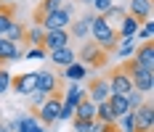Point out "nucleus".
<instances>
[{"mask_svg":"<svg viewBox=\"0 0 154 132\" xmlns=\"http://www.w3.org/2000/svg\"><path fill=\"white\" fill-rule=\"evenodd\" d=\"M91 34H93V43L98 45L101 50H106L109 56L114 53V48H117V43H120L117 29L104 21V16H96V13L91 16Z\"/></svg>","mask_w":154,"mask_h":132,"instance_id":"f257e3e1","label":"nucleus"},{"mask_svg":"<svg viewBox=\"0 0 154 132\" xmlns=\"http://www.w3.org/2000/svg\"><path fill=\"white\" fill-rule=\"evenodd\" d=\"M61 98H64V90H59V92L48 95L45 101L35 108V119H37L43 127L53 124V122H59V114H61Z\"/></svg>","mask_w":154,"mask_h":132,"instance_id":"f03ea898","label":"nucleus"},{"mask_svg":"<svg viewBox=\"0 0 154 132\" xmlns=\"http://www.w3.org/2000/svg\"><path fill=\"white\" fill-rule=\"evenodd\" d=\"M77 58H80V63L88 69V66H93V69H104L109 63V53L106 50H101L98 45L93 43V40H85V45L80 48V50H75Z\"/></svg>","mask_w":154,"mask_h":132,"instance_id":"7ed1b4c3","label":"nucleus"},{"mask_svg":"<svg viewBox=\"0 0 154 132\" xmlns=\"http://www.w3.org/2000/svg\"><path fill=\"white\" fill-rule=\"evenodd\" d=\"M152 130H154V106L149 98H143V103L133 111V132H152Z\"/></svg>","mask_w":154,"mask_h":132,"instance_id":"20e7f679","label":"nucleus"},{"mask_svg":"<svg viewBox=\"0 0 154 132\" xmlns=\"http://www.w3.org/2000/svg\"><path fill=\"white\" fill-rule=\"evenodd\" d=\"M104 77H106V82H109V92L112 95H128L133 90V82H130V77H128V72H125L122 66H114Z\"/></svg>","mask_w":154,"mask_h":132,"instance_id":"39448f33","label":"nucleus"},{"mask_svg":"<svg viewBox=\"0 0 154 132\" xmlns=\"http://www.w3.org/2000/svg\"><path fill=\"white\" fill-rule=\"evenodd\" d=\"M69 21H72V5H66V3H61V8H56L53 13L45 16V21L40 24L45 32L51 29H66L69 27Z\"/></svg>","mask_w":154,"mask_h":132,"instance_id":"423d86ee","label":"nucleus"},{"mask_svg":"<svg viewBox=\"0 0 154 132\" xmlns=\"http://www.w3.org/2000/svg\"><path fill=\"white\" fill-rule=\"evenodd\" d=\"M37 90V72H24L11 77V92L16 95H32Z\"/></svg>","mask_w":154,"mask_h":132,"instance_id":"0eeeda50","label":"nucleus"},{"mask_svg":"<svg viewBox=\"0 0 154 132\" xmlns=\"http://www.w3.org/2000/svg\"><path fill=\"white\" fill-rule=\"evenodd\" d=\"M85 98V90H77L75 85L64 92V98H61V114H59V122H66V119H72L75 116V108H77V103Z\"/></svg>","mask_w":154,"mask_h":132,"instance_id":"6e6552de","label":"nucleus"},{"mask_svg":"<svg viewBox=\"0 0 154 132\" xmlns=\"http://www.w3.org/2000/svg\"><path fill=\"white\" fill-rule=\"evenodd\" d=\"M64 85L61 74L59 72H37V90L35 92H43V95H53L59 92Z\"/></svg>","mask_w":154,"mask_h":132,"instance_id":"1a4fd4ad","label":"nucleus"},{"mask_svg":"<svg viewBox=\"0 0 154 132\" xmlns=\"http://www.w3.org/2000/svg\"><path fill=\"white\" fill-rule=\"evenodd\" d=\"M85 95H88V101L96 103V106H98V103H104V101H109V95H112V92H109L106 77H104V74L93 77L91 82H88V92H85Z\"/></svg>","mask_w":154,"mask_h":132,"instance_id":"9d476101","label":"nucleus"},{"mask_svg":"<svg viewBox=\"0 0 154 132\" xmlns=\"http://www.w3.org/2000/svg\"><path fill=\"white\" fill-rule=\"evenodd\" d=\"M69 43H72L69 29H51V32H45V37H43V50L53 53V50L69 48Z\"/></svg>","mask_w":154,"mask_h":132,"instance_id":"9b49d317","label":"nucleus"},{"mask_svg":"<svg viewBox=\"0 0 154 132\" xmlns=\"http://www.w3.org/2000/svg\"><path fill=\"white\" fill-rule=\"evenodd\" d=\"M130 58L136 61L141 69L154 72V43H152V40H146V43L136 45V50H133V56H130Z\"/></svg>","mask_w":154,"mask_h":132,"instance_id":"f8f14e48","label":"nucleus"},{"mask_svg":"<svg viewBox=\"0 0 154 132\" xmlns=\"http://www.w3.org/2000/svg\"><path fill=\"white\" fill-rule=\"evenodd\" d=\"M125 13L130 19H136L138 24H146L152 19V0H130V5H128Z\"/></svg>","mask_w":154,"mask_h":132,"instance_id":"ddd939ff","label":"nucleus"},{"mask_svg":"<svg viewBox=\"0 0 154 132\" xmlns=\"http://www.w3.org/2000/svg\"><path fill=\"white\" fill-rule=\"evenodd\" d=\"M56 8H61V0H40V3L35 5V11H32L35 27H40V24L45 21V16H48V13H53Z\"/></svg>","mask_w":154,"mask_h":132,"instance_id":"4468645a","label":"nucleus"},{"mask_svg":"<svg viewBox=\"0 0 154 132\" xmlns=\"http://www.w3.org/2000/svg\"><path fill=\"white\" fill-rule=\"evenodd\" d=\"M19 58H24V53L19 50V45L0 37V66H8L11 61H19Z\"/></svg>","mask_w":154,"mask_h":132,"instance_id":"2eb2a0df","label":"nucleus"},{"mask_svg":"<svg viewBox=\"0 0 154 132\" xmlns=\"http://www.w3.org/2000/svg\"><path fill=\"white\" fill-rule=\"evenodd\" d=\"M72 119H82V122H96V103L88 101V95L82 98V101L77 103V108H75V116Z\"/></svg>","mask_w":154,"mask_h":132,"instance_id":"dca6fc26","label":"nucleus"},{"mask_svg":"<svg viewBox=\"0 0 154 132\" xmlns=\"http://www.w3.org/2000/svg\"><path fill=\"white\" fill-rule=\"evenodd\" d=\"M16 21V5L14 3H0V37Z\"/></svg>","mask_w":154,"mask_h":132,"instance_id":"f3484780","label":"nucleus"},{"mask_svg":"<svg viewBox=\"0 0 154 132\" xmlns=\"http://www.w3.org/2000/svg\"><path fill=\"white\" fill-rule=\"evenodd\" d=\"M77 61V53L72 50V48H61V50H53L51 53V63H56V66H69V63H75Z\"/></svg>","mask_w":154,"mask_h":132,"instance_id":"a211bd4d","label":"nucleus"},{"mask_svg":"<svg viewBox=\"0 0 154 132\" xmlns=\"http://www.w3.org/2000/svg\"><path fill=\"white\" fill-rule=\"evenodd\" d=\"M141 29V24L136 21V19H130V16L125 13L122 21H120V29H117V34H120V40H128V37H136Z\"/></svg>","mask_w":154,"mask_h":132,"instance_id":"6ab92c4d","label":"nucleus"},{"mask_svg":"<svg viewBox=\"0 0 154 132\" xmlns=\"http://www.w3.org/2000/svg\"><path fill=\"white\" fill-rule=\"evenodd\" d=\"M3 40H8V43H14V45H19V43H27V29L19 24V21H14L8 29L3 32Z\"/></svg>","mask_w":154,"mask_h":132,"instance_id":"aec40b11","label":"nucleus"},{"mask_svg":"<svg viewBox=\"0 0 154 132\" xmlns=\"http://www.w3.org/2000/svg\"><path fill=\"white\" fill-rule=\"evenodd\" d=\"M109 108H112V116L114 119H120V116H125L130 108H128V101H125V95H109Z\"/></svg>","mask_w":154,"mask_h":132,"instance_id":"412c9836","label":"nucleus"},{"mask_svg":"<svg viewBox=\"0 0 154 132\" xmlns=\"http://www.w3.org/2000/svg\"><path fill=\"white\" fill-rule=\"evenodd\" d=\"M16 130L19 132H45V127L35 116H21V119H16Z\"/></svg>","mask_w":154,"mask_h":132,"instance_id":"4be33fe9","label":"nucleus"},{"mask_svg":"<svg viewBox=\"0 0 154 132\" xmlns=\"http://www.w3.org/2000/svg\"><path fill=\"white\" fill-rule=\"evenodd\" d=\"M93 16V13H91ZM91 16H85V19H80V21H77L75 27H72V32H69V37H72V40H85V37H88V34H91Z\"/></svg>","mask_w":154,"mask_h":132,"instance_id":"5701e85b","label":"nucleus"},{"mask_svg":"<svg viewBox=\"0 0 154 132\" xmlns=\"http://www.w3.org/2000/svg\"><path fill=\"white\" fill-rule=\"evenodd\" d=\"M85 74H88V69L82 66V63H69L66 69H64V77L61 79H72V82H77V79H85Z\"/></svg>","mask_w":154,"mask_h":132,"instance_id":"b1692460","label":"nucleus"},{"mask_svg":"<svg viewBox=\"0 0 154 132\" xmlns=\"http://www.w3.org/2000/svg\"><path fill=\"white\" fill-rule=\"evenodd\" d=\"M133 50H136V37L120 40V43H117V48H114V53H117L120 58H130V56H133Z\"/></svg>","mask_w":154,"mask_h":132,"instance_id":"393cba45","label":"nucleus"},{"mask_svg":"<svg viewBox=\"0 0 154 132\" xmlns=\"http://www.w3.org/2000/svg\"><path fill=\"white\" fill-rule=\"evenodd\" d=\"M96 122H98V124H112V122H117V119L112 116V108H109L106 101L96 106Z\"/></svg>","mask_w":154,"mask_h":132,"instance_id":"a878e982","label":"nucleus"},{"mask_svg":"<svg viewBox=\"0 0 154 132\" xmlns=\"http://www.w3.org/2000/svg\"><path fill=\"white\" fill-rule=\"evenodd\" d=\"M43 37H45V29H43V27L27 29V43H29L32 48H43Z\"/></svg>","mask_w":154,"mask_h":132,"instance_id":"bb28decb","label":"nucleus"},{"mask_svg":"<svg viewBox=\"0 0 154 132\" xmlns=\"http://www.w3.org/2000/svg\"><path fill=\"white\" fill-rule=\"evenodd\" d=\"M11 77L14 74L8 72V66H0V95H5L11 90Z\"/></svg>","mask_w":154,"mask_h":132,"instance_id":"cd10ccee","label":"nucleus"},{"mask_svg":"<svg viewBox=\"0 0 154 132\" xmlns=\"http://www.w3.org/2000/svg\"><path fill=\"white\" fill-rule=\"evenodd\" d=\"M125 101H128V108H130V111H136L141 103H143V92H138V90H130V92L125 95Z\"/></svg>","mask_w":154,"mask_h":132,"instance_id":"c85d7f7f","label":"nucleus"},{"mask_svg":"<svg viewBox=\"0 0 154 132\" xmlns=\"http://www.w3.org/2000/svg\"><path fill=\"white\" fill-rule=\"evenodd\" d=\"M112 5H114V0H91V8L96 11V16H104Z\"/></svg>","mask_w":154,"mask_h":132,"instance_id":"c756f323","label":"nucleus"},{"mask_svg":"<svg viewBox=\"0 0 154 132\" xmlns=\"http://www.w3.org/2000/svg\"><path fill=\"white\" fill-rule=\"evenodd\" d=\"M96 122H82V119H72V132H93Z\"/></svg>","mask_w":154,"mask_h":132,"instance_id":"7c9ffc66","label":"nucleus"},{"mask_svg":"<svg viewBox=\"0 0 154 132\" xmlns=\"http://www.w3.org/2000/svg\"><path fill=\"white\" fill-rule=\"evenodd\" d=\"M93 132H120V127H117V122H112V124H98V122H96Z\"/></svg>","mask_w":154,"mask_h":132,"instance_id":"2f4dec72","label":"nucleus"},{"mask_svg":"<svg viewBox=\"0 0 154 132\" xmlns=\"http://www.w3.org/2000/svg\"><path fill=\"white\" fill-rule=\"evenodd\" d=\"M152 32H154L152 21H146V24H143V29H138V34L143 37V43H146V40H152Z\"/></svg>","mask_w":154,"mask_h":132,"instance_id":"473e14b6","label":"nucleus"},{"mask_svg":"<svg viewBox=\"0 0 154 132\" xmlns=\"http://www.w3.org/2000/svg\"><path fill=\"white\" fill-rule=\"evenodd\" d=\"M24 56H32V58H43L45 53H43V48H32L29 53H24Z\"/></svg>","mask_w":154,"mask_h":132,"instance_id":"72a5a7b5","label":"nucleus"},{"mask_svg":"<svg viewBox=\"0 0 154 132\" xmlns=\"http://www.w3.org/2000/svg\"><path fill=\"white\" fill-rule=\"evenodd\" d=\"M0 132H11V127H8V124H5L3 119H0Z\"/></svg>","mask_w":154,"mask_h":132,"instance_id":"f704fd0d","label":"nucleus"},{"mask_svg":"<svg viewBox=\"0 0 154 132\" xmlns=\"http://www.w3.org/2000/svg\"><path fill=\"white\" fill-rule=\"evenodd\" d=\"M0 3H11V0H0Z\"/></svg>","mask_w":154,"mask_h":132,"instance_id":"c9c22d12","label":"nucleus"},{"mask_svg":"<svg viewBox=\"0 0 154 132\" xmlns=\"http://www.w3.org/2000/svg\"><path fill=\"white\" fill-rule=\"evenodd\" d=\"M82 3H88V5H91V0H82Z\"/></svg>","mask_w":154,"mask_h":132,"instance_id":"e433bc0d","label":"nucleus"}]
</instances>
